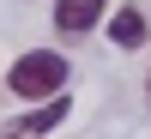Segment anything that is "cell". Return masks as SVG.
<instances>
[{
  "label": "cell",
  "instance_id": "cell-6",
  "mask_svg": "<svg viewBox=\"0 0 151 139\" xmlns=\"http://www.w3.org/2000/svg\"><path fill=\"white\" fill-rule=\"evenodd\" d=\"M145 91H151V85H145Z\"/></svg>",
  "mask_w": 151,
  "mask_h": 139
},
{
  "label": "cell",
  "instance_id": "cell-1",
  "mask_svg": "<svg viewBox=\"0 0 151 139\" xmlns=\"http://www.w3.org/2000/svg\"><path fill=\"white\" fill-rule=\"evenodd\" d=\"M6 85H12V97H30V103L67 91V55H55V48H30L24 60H12Z\"/></svg>",
  "mask_w": 151,
  "mask_h": 139
},
{
  "label": "cell",
  "instance_id": "cell-2",
  "mask_svg": "<svg viewBox=\"0 0 151 139\" xmlns=\"http://www.w3.org/2000/svg\"><path fill=\"white\" fill-rule=\"evenodd\" d=\"M103 24V0H55V30L60 36H85Z\"/></svg>",
  "mask_w": 151,
  "mask_h": 139
},
{
  "label": "cell",
  "instance_id": "cell-5",
  "mask_svg": "<svg viewBox=\"0 0 151 139\" xmlns=\"http://www.w3.org/2000/svg\"><path fill=\"white\" fill-rule=\"evenodd\" d=\"M6 139H24V133H18V127H12V133H6Z\"/></svg>",
  "mask_w": 151,
  "mask_h": 139
},
{
  "label": "cell",
  "instance_id": "cell-3",
  "mask_svg": "<svg viewBox=\"0 0 151 139\" xmlns=\"http://www.w3.org/2000/svg\"><path fill=\"white\" fill-rule=\"evenodd\" d=\"M60 121H67V97L55 91V97H42V109L30 103V115H18V133H24V139H36V133H55Z\"/></svg>",
  "mask_w": 151,
  "mask_h": 139
},
{
  "label": "cell",
  "instance_id": "cell-4",
  "mask_svg": "<svg viewBox=\"0 0 151 139\" xmlns=\"http://www.w3.org/2000/svg\"><path fill=\"white\" fill-rule=\"evenodd\" d=\"M145 24H151V18H145L139 6H121L115 18H109V42H115V48H139V42H145Z\"/></svg>",
  "mask_w": 151,
  "mask_h": 139
}]
</instances>
